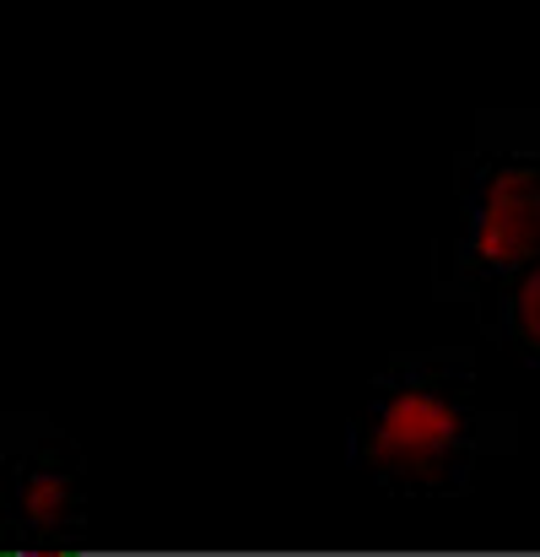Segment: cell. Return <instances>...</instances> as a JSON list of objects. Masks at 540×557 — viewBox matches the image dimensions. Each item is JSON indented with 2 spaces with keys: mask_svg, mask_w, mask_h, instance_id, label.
I'll return each instance as SVG.
<instances>
[{
  "mask_svg": "<svg viewBox=\"0 0 540 557\" xmlns=\"http://www.w3.org/2000/svg\"><path fill=\"white\" fill-rule=\"evenodd\" d=\"M481 325H487L519 363L540 369V260L525 265V271L498 293V304L481 314Z\"/></svg>",
  "mask_w": 540,
  "mask_h": 557,
  "instance_id": "4",
  "label": "cell"
},
{
  "mask_svg": "<svg viewBox=\"0 0 540 557\" xmlns=\"http://www.w3.org/2000/svg\"><path fill=\"white\" fill-rule=\"evenodd\" d=\"M487 449H514V417L476 395V358L460 347L405 352L367 384L347 460L389 498H465Z\"/></svg>",
  "mask_w": 540,
  "mask_h": 557,
  "instance_id": "1",
  "label": "cell"
},
{
  "mask_svg": "<svg viewBox=\"0 0 540 557\" xmlns=\"http://www.w3.org/2000/svg\"><path fill=\"white\" fill-rule=\"evenodd\" d=\"M87 536V471L81 449L43 417H11L5 428V542L27 553L76 547Z\"/></svg>",
  "mask_w": 540,
  "mask_h": 557,
  "instance_id": "3",
  "label": "cell"
},
{
  "mask_svg": "<svg viewBox=\"0 0 540 557\" xmlns=\"http://www.w3.org/2000/svg\"><path fill=\"white\" fill-rule=\"evenodd\" d=\"M540 260V114H481L454 169V216L438 238L432 293L487 314Z\"/></svg>",
  "mask_w": 540,
  "mask_h": 557,
  "instance_id": "2",
  "label": "cell"
}]
</instances>
